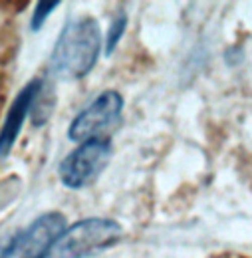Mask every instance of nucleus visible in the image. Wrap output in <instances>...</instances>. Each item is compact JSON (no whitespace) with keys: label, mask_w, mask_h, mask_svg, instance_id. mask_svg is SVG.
<instances>
[{"label":"nucleus","mask_w":252,"mask_h":258,"mask_svg":"<svg viewBox=\"0 0 252 258\" xmlns=\"http://www.w3.org/2000/svg\"><path fill=\"white\" fill-rule=\"evenodd\" d=\"M101 30L92 16L70 20L60 32L50 54V72L64 82L86 78L101 54Z\"/></svg>","instance_id":"f257e3e1"},{"label":"nucleus","mask_w":252,"mask_h":258,"mask_svg":"<svg viewBox=\"0 0 252 258\" xmlns=\"http://www.w3.org/2000/svg\"><path fill=\"white\" fill-rule=\"evenodd\" d=\"M123 238V226L113 219L92 217L64 228V232L50 244L44 258H90Z\"/></svg>","instance_id":"f03ea898"},{"label":"nucleus","mask_w":252,"mask_h":258,"mask_svg":"<svg viewBox=\"0 0 252 258\" xmlns=\"http://www.w3.org/2000/svg\"><path fill=\"white\" fill-rule=\"evenodd\" d=\"M113 155V145L105 137H94L80 143L58 167V177L66 189L80 191L94 185Z\"/></svg>","instance_id":"7ed1b4c3"},{"label":"nucleus","mask_w":252,"mask_h":258,"mask_svg":"<svg viewBox=\"0 0 252 258\" xmlns=\"http://www.w3.org/2000/svg\"><path fill=\"white\" fill-rule=\"evenodd\" d=\"M121 111H123V96L115 90H105L72 119L68 127V137L78 143L99 137V133H103L105 129L119 121Z\"/></svg>","instance_id":"20e7f679"},{"label":"nucleus","mask_w":252,"mask_h":258,"mask_svg":"<svg viewBox=\"0 0 252 258\" xmlns=\"http://www.w3.org/2000/svg\"><path fill=\"white\" fill-rule=\"evenodd\" d=\"M66 228V217L58 211L40 215L34 223L18 230V250L14 258H44L50 244Z\"/></svg>","instance_id":"39448f33"},{"label":"nucleus","mask_w":252,"mask_h":258,"mask_svg":"<svg viewBox=\"0 0 252 258\" xmlns=\"http://www.w3.org/2000/svg\"><path fill=\"white\" fill-rule=\"evenodd\" d=\"M42 82H44L42 78L30 80V82L18 92L16 99H14L12 105L8 107L6 117H4V121H2V127H0V163L12 153L16 141H18V137H20V131L24 127V121H26V117L30 115L34 99H36L40 88H42Z\"/></svg>","instance_id":"423d86ee"},{"label":"nucleus","mask_w":252,"mask_h":258,"mask_svg":"<svg viewBox=\"0 0 252 258\" xmlns=\"http://www.w3.org/2000/svg\"><path fill=\"white\" fill-rule=\"evenodd\" d=\"M54 105H56L54 88H52V86H46V84L42 82V88H40L38 96L34 99V105H32V111H30V117L36 127H42V125L50 119V115H52V111H54Z\"/></svg>","instance_id":"0eeeda50"},{"label":"nucleus","mask_w":252,"mask_h":258,"mask_svg":"<svg viewBox=\"0 0 252 258\" xmlns=\"http://www.w3.org/2000/svg\"><path fill=\"white\" fill-rule=\"evenodd\" d=\"M125 28H127V16L121 12V14H117L115 20H111V24H109L107 38H105V42H103V54H105V56H111V54L115 52V48H117L121 36L125 34Z\"/></svg>","instance_id":"6e6552de"},{"label":"nucleus","mask_w":252,"mask_h":258,"mask_svg":"<svg viewBox=\"0 0 252 258\" xmlns=\"http://www.w3.org/2000/svg\"><path fill=\"white\" fill-rule=\"evenodd\" d=\"M60 6V2H38L32 10V20H30V28L34 32H38L44 22L50 18V14Z\"/></svg>","instance_id":"1a4fd4ad"}]
</instances>
